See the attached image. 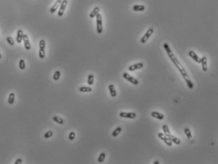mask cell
I'll return each mask as SVG.
<instances>
[{
    "label": "cell",
    "instance_id": "obj_1",
    "mask_svg": "<svg viewBox=\"0 0 218 164\" xmlns=\"http://www.w3.org/2000/svg\"><path fill=\"white\" fill-rule=\"evenodd\" d=\"M164 48L165 49L167 54H168L169 58H170V60H171V62L173 63V64L176 66V67L178 69V70L180 71V72L181 74V75L183 76L184 80H185L187 86H188V88L190 89H192L194 88V84L192 82V80L190 79V77L188 76V74L186 72V70L185 69V68L183 67V65L180 64V62L178 61V60L177 59V58L176 57L175 55H174V53H173V51H171V48L169 46V45L168 43H164L163 45Z\"/></svg>",
    "mask_w": 218,
    "mask_h": 164
},
{
    "label": "cell",
    "instance_id": "obj_2",
    "mask_svg": "<svg viewBox=\"0 0 218 164\" xmlns=\"http://www.w3.org/2000/svg\"><path fill=\"white\" fill-rule=\"evenodd\" d=\"M96 22H97V32L98 34H101L103 32V18L102 15L100 13H98L96 15Z\"/></svg>",
    "mask_w": 218,
    "mask_h": 164
},
{
    "label": "cell",
    "instance_id": "obj_3",
    "mask_svg": "<svg viewBox=\"0 0 218 164\" xmlns=\"http://www.w3.org/2000/svg\"><path fill=\"white\" fill-rule=\"evenodd\" d=\"M45 48H46V42L44 39H41L39 41V56L41 59L45 57Z\"/></svg>",
    "mask_w": 218,
    "mask_h": 164
},
{
    "label": "cell",
    "instance_id": "obj_4",
    "mask_svg": "<svg viewBox=\"0 0 218 164\" xmlns=\"http://www.w3.org/2000/svg\"><path fill=\"white\" fill-rule=\"evenodd\" d=\"M123 77L125 79L128 80V82H131L133 85H138V80L137 79L134 78L133 77L131 76L130 75H129L128 73H124L123 74Z\"/></svg>",
    "mask_w": 218,
    "mask_h": 164
},
{
    "label": "cell",
    "instance_id": "obj_5",
    "mask_svg": "<svg viewBox=\"0 0 218 164\" xmlns=\"http://www.w3.org/2000/svg\"><path fill=\"white\" fill-rule=\"evenodd\" d=\"M136 114L134 112H120L119 117L125 119H134L136 117Z\"/></svg>",
    "mask_w": 218,
    "mask_h": 164
},
{
    "label": "cell",
    "instance_id": "obj_6",
    "mask_svg": "<svg viewBox=\"0 0 218 164\" xmlns=\"http://www.w3.org/2000/svg\"><path fill=\"white\" fill-rule=\"evenodd\" d=\"M153 33H154V29L152 28L149 29L146 32V33L144 34V36L142 37V39H141V43H143V44L146 43V42L148 41V39L150 38V37H151V35H152Z\"/></svg>",
    "mask_w": 218,
    "mask_h": 164
},
{
    "label": "cell",
    "instance_id": "obj_7",
    "mask_svg": "<svg viewBox=\"0 0 218 164\" xmlns=\"http://www.w3.org/2000/svg\"><path fill=\"white\" fill-rule=\"evenodd\" d=\"M68 4V1L67 0H63V1H62V3H61V5H60V9H59V11L58 12V16H60V17H62L64 14V12L65 11L66 8V6H67Z\"/></svg>",
    "mask_w": 218,
    "mask_h": 164
},
{
    "label": "cell",
    "instance_id": "obj_8",
    "mask_svg": "<svg viewBox=\"0 0 218 164\" xmlns=\"http://www.w3.org/2000/svg\"><path fill=\"white\" fill-rule=\"evenodd\" d=\"M158 137L160 139H161L162 141H163L165 143V144H166L167 146H172V143H173L171 141V140L168 138V137H167L166 136H165L164 134H162V133H161V132L159 133Z\"/></svg>",
    "mask_w": 218,
    "mask_h": 164
},
{
    "label": "cell",
    "instance_id": "obj_9",
    "mask_svg": "<svg viewBox=\"0 0 218 164\" xmlns=\"http://www.w3.org/2000/svg\"><path fill=\"white\" fill-rule=\"evenodd\" d=\"M23 41L24 43V46L25 50L27 51L30 50L31 49V45H30V42H29V39L27 34H24L23 36Z\"/></svg>",
    "mask_w": 218,
    "mask_h": 164
},
{
    "label": "cell",
    "instance_id": "obj_10",
    "mask_svg": "<svg viewBox=\"0 0 218 164\" xmlns=\"http://www.w3.org/2000/svg\"><path fill=\"white\" fill-rule=\"evenodd\" d=\"M188 55H189L195 62H196L197 63H198V64H200V62H201V58H200L199 56H198L196 54L194 51H190L188 52Z\"/></svg>",
    "mask_w": 218,
    "mask_h": 164
},
{
    "label": "cell",
    "instance_id": "obj_11",
    "mask_svg": "<svg viewBox=\"0 0 218 164\" xmlns=\"http://www.w3.org/2000/svg\"><path fill=\"white\" fill-rule=\"evenodd\" d=\"M143 67H144V64H142V63H138V64H134V65L130 66L128 67V70L130 72H132V71L136 70H138V69H142Z\"/></svg>",
    "mask_w": 218,
    "mask_h": 164
},
{
    "label": "cell",
    "instance_id": "obj_12",
    "mask_svg": "<svg viewBox=\"0 0 218 164\" xmlns=\"http://www.w3.org/2000/svg\"><path fill=\"white\" fill-rule=\"evenodd\" d=\"M151 116L152 117L157 119L158 120H163L164 118V116L163 114H161V113H159L158 112H156V111H154V112L151 113Z\"/></svg>",
    "mask_w": 218,
    "mask_h": 164
},
{
    "label": "cell",
    "instance_id": "obj_13",
    "mask_svg": "<svg viewBox=\"0 0 218 164\" xmlns=\"http://www.w3.org/2000/svg\"><path fill=\"white\" fill-rule=\"evenodd\" d=\"M109 91L110 94L111 96V97H116L117 96V92L115 89V87L113 84H110L108 86Z\"/></svg>",
    "mask_w": 218,
    "mask_h": 164
},
{
    "label": "cell",
    "instance_id": "obj_14",
    "mask_svg": "<svg viewBox=\"0 0 218 164\" xmlns=\"http://www.w3.org/2000/svg\"><path fill=\"white\" fill-rule=\"evenodd\" d=\"M62 2V0H58V1L55 3V4H54V5L52 6V7L50 8V10H49L50 13H54V12H55V11L58 10V8H59V6L61 5Z\"/></svg>",
    "mask_w": 218,
    "mask_h": 164
},
{
    "label": "cell",
    "instance_id": "obj_15",
    "mask_svg": "<svg viewBox=\"0 0 218 164\" xmlns=\"http://www.w3.org/2000/svg\"><path fill=\"white\" fill-rule=\"evenodd\" d=\"M23 36H24V32L23 30L20 29L17 31V37H16V40L17 42L19 44H20L22 43V41H23Z\"/></svg>",
    "mask_w": 218,
    "mask_h": 164
},
{
    "label": "cell",
    "instance_id": "obj_16",
    "mask_svg": "<svg viewBox=\"0 0 218 164\" xmlns=\"http://www.w3.org/2000/svg\"><path fill=\"white\" fill-rule=\"evenodd\" d=\"M167 137H168V138L171 140V141L172 143H174L176 144H178H178H180V143H181V141H180V139L179 138H176V137H175V136H173V135H171V134H170V135H168Z\"/></svg>",
    "mask_w": 218,
    "mask_h": 164
},
{
    "label": "cell",
    "instance_id": "obj_17",
    "mask_svg": "<svg viewBox=\"0 0 218 164\" xmlns=\"http://www.w3.org/2000/svg\"><path fill=\"white\" fill-rule=\"evenodd\" d=\"M200 64H202V67L204 72H206L207 70V60L205 56H203L201 58Z\"/></svg>",
    "mask_w": 218,
    "mask_h": 164
},
{
    "label": "cell",
    "instance_id": "obj_18",
    "mask_svg": "<svg viewBox=\"0 0 218 164\" xmlns=\"http://www.w3.org/2000/svg\"><path fill=\"white\" fill-rule=\"evenodd\" d=\"M99 11H100V8H99L98 6H96V7L94 8L92 10V11L91 12H90V18L93 19V18H94L95 17H96V15H97L98 13H99Z\"/></svg>",
    "mask_w": 218,
    "mask_h": 164
},
{
    "label": "cell",
    "instance_id": "obj_19",
    "mask_svg": "<svg viewBox=\"0 0 218 164\" xmlns=\"http://www.w3.org/2000/svg\"><path fill=\"white\" fill-rule=\"evenodd\" d=\"M133 10L135 11H142L145 10V6L142 5H135L133 6Z\"/></svg>",
    "mask_w": 218,
    "mask_h": 164
},
{
    "label": "cell",
    "instance_id": "obj_20",
    "mask_svg": "<svg viewBox=\"0 0 218 164\" xmlns=\"http://www.w3.org/2000/svg\"><path fill=\"white\" fill-rule=\"evenodd\" d=\"M15 95L14 93H11L9 94V97L8 99V103L9 104H13L15 102Z\"/></svg>",
    "mask_w": 218,
    "mask_h": 164
},
{
    "label": "cell",
    "instance_id": "obj_21",
    "mask_svg": "<svg viewBox=\"0 0 218 164\" xmlns=\"http://www.w3.org/2000/svg\"><path fill=\"white\" fill-rule=\"evenodd\" d=\"M122 131V127H116V129H115L113 131V132H112V136L114 138L117 137L118 135L119 134V133Z\"/></svg>",
    "mask_w": 218,
    "mask_h": 164
},
{
    "label": "cell",
    "instance_id": "obj_22",
    "mask_svg": "<svg viewBox=\"0 0 218 164\" xmlns=\"http://www.w3.org/2000/svg\"><path fill=\"white\" fill-rule=\"evenodd\" d=\"M92 88L90 87H87V86H82L79 88V91L82 93H89L92 91Z\"/></svg>",
    "mask_w": 218,
    "mask_h": 164
},
{
    "label": "cell",
    "instance_id": "obj_23",
    "mask_svg": "<svg viewBox=\"0 0 218 164\" xmlns=\"http://www.w3.org/2000/svg\"><path fill=\"white\" fill-rule=\"evenodd\" d=\"M52 120H54V122H56V123L59 124L60 125H62V124H63L65 121H64V120L63 119H62L61 117H57V116H54L52 117Z\"/></svg>",
    "mask_w": 218,
    "mask_h": 164
},
{
    "label": "cell",
    "instance_id": "obj_24",
    "mask_svg": "<svg viewBox=\"0 0 218 164\" xmlns=\"http://www.w3.org/2000/svg\"><path fill=\"white\" fill-rule=\"evenodd\" d=\"M184 132H185V135L186 136V137H187V138H188V139H189V140L192 139V133H191V131H190V130L189 128H187V127H186V128L184 129Z\"/></svg>",
    "mask_w": 218,
    "mask_h": 164
},
{
    "label": "cell",
    "instance_id": "obj_25",
    "mask_svg": "<svg viewBox=\"0 0 218 164\" xmlns=\"http://www.w3.org/2000/svg\"><path fill=\"white\" fill-rule=\"evenodd\" d=\"M94 82V76L92 74H90L88 75L87 77V84L89 86H92Z\"/></svg>",
    "mask_w": 218,
    "mask_h": 164
},
{
    "label": "cell",
    "instance_id": "obj_26",
    "mask_svg": "<svg viewBox=\"0 0 218 164\" xmlns=\"http://www.w3.org/2000/svg\"><path fill=\"white\" fill-rule=\"evenodd\" d=\"M162 130H163V132H164L165 136H168V135H170V134H171L170 129H169V127H168V126L167 125H164L162 126Z\"/></svg>",
    "mask_w": 218,
    "mask_h": 164
},
{
    "label": "cell",
    "instance_id": "obj_27",
    "mask_svg": "<svg viewBox=\"0 0 218 164\" xmlns=\"http://www.w3.org/2000/svg\"><path fill=\"white\" fill-rule=\"evenodd\" d=\"M105 158H106V153H104V152L101 153L98 157V162L103 163L104 161Z\"/></svg>",
    "mask_w": 218,
    "mask_h": 164
},
{
    "label": "cell",
    "instance_id": "obj_28",
    "mask_svg": "<svg viewBox=\"0 0 218 164\" xmlns=\"http://www.w3.org/2000/svg\"><path fill=\"white\" fill-rule=\"evenodd\" d=\"M60 76H61V72H60V71L59 70H56L55 72H54V75H53V79L54 80H59V79L60 78Z\"/></svg>",
    "mask_w": 218,
    "mask_h": 164
},
{
    "label": "cell",
    "instance_id": "obj_29",
    "mask_svg": "<svg viewBox=\"0 0 218 164\" xmlns=\"http://www.w3.org/2000/svg\"><path fill=\"white\" fill-rule=\"evenodd\" d=\"M19 68H20L21 70H24V69H25V63L24 60L21 59V60L19 61Z\"/></svg>",
    "mask_w": 218,
    "mask_h": 164
},
{
    "label": "cell",
    "instance_id": "obj_30",
    "mask_svg": "<svg viewBox=\"0 0 218 164\" xmlns=\"http://www.w3.org/2000/svg\"><path fill=\"white\" fill-rule=\"evenodd\" d=\"M53 136V132L52 131H49L47 132H46L44 135V137L46 139H47V138H49L51 137H52Z\"/></svg>",
    "mask_w": 218,
    "mask_h": 164
},
{
    "label": "cell",
    "instance_id": "obj_31",
    "mask_svg": "<svg viewBox=\"0 0 218 164\" xmlns=\"http://www.w3.org/2000/svg\"><path fill=\"white\" fill-rule=\"evenodd\" d=\"M6 41H7V43H8L10 46H14V45H15V41H14V40H13V38L11 37H8L7 38H6Z\"/></svg>",
    "mask_w": 218,
    "mask_h": 164
},
{
    "label": "cell",
    "instance_id": "obj_32",
    "mask_svg": "<svg viewBox=\"0 0 218 164\" xmlns=\"http://www.w3.org/2000/svg\"><path fill=\"white\" fill-rule=\"evenodd\" d=\"M75 138V133L74 132H70L69 134V136H68V139H69V140L72 141V140L74 139Z\"/></svg>",
    "mask_w": 218,
    "mask_h": 164
},
{
    "label": "cell",
    "instance_id": "obj_33",
    "mask_svg": "<svg viewBox=\"0 0 218 164\" xmlns=\"http://www.w3.org/2000/svg\"><path fill=\"white\" fill-rule=\"evenodd\" d=\"M22 159H20V158H19V159H18L17 160L15 161V164H22Z\"/></svg>",
    "mask_w": 218,
    "mask_h": 164
},
{
    "label": "cell",
    "instance_id": "obj_34",
    "mask_svg": "<svg viewBox=\"0 0 218 164\" xmlns=\"http://www.w3.org/2000/svg\"><path fill=\"white\" fill-rule=\"evenodd\" d=\"M159 164V163L158 162H154V164Z\"/></svg>",
    "mask_w": 218,
    "mask_h": 164
},
{
    "label": "cell",
    "instance_id": "obj_35",
    "mask_svg": "<svg viewBox=\"0 0 218 164\" xmlns=\"http://www.w3.org/2000/svg\"><path fill=\"white\" fill-rule=\"evenodd\" d=\"M1 57H2V56H1V52H0V59H1Z\"/></svg>",
    "mask_w": 218,
    "mask_h": 164
}]
</instances>
